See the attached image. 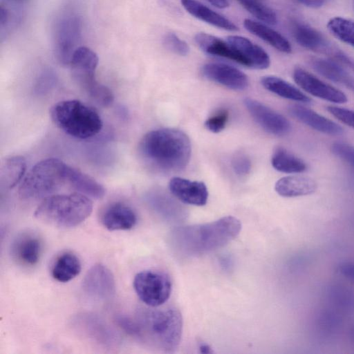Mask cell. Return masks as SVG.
<instances>
[{"mask_svg": "<svg viewBox=\"0 0 354 354\" xmlns=\"http://www.w3.org/2000/svg\"><path fill=\"white\" fill-rule=\"evenodd\" d=\"M245 28L260 38L273 48L284 53H290L292 48L289 41L279 32L264 24L245 19L243 21Z\"/></svg>", "mask_w": 354, "mask_h": 354, "instance_id": "603a6c76", "label": "cell"}, {"mask_svg": "<svg viewBox=\"0 0 354 354\" xmlns=\"http://www.w3.org/2000/svg\"><path fill=\"white\" fill-rule=\"evenodd\" d=\"M68 186L90 198L100 199L105 194L104 187L93 178L71 166Z\"/></svg>", "mask_w": 354, "mask_h": 354, "instance_id": "cb8c5ba5", "label": "cell"}, {"mask_svg": "<svg viewBox=\"0 0 354 354\" xmlns=\"http://www.w3.org/2000/svg\"><path fill=\"white\" fill-rule=\"evenodd\" d=\"M228 118L229 113L227 110L219 111L205 121V126L213 133H219L225 129Z\"/></svg>", "mask_w": 354, "mask_h": 354, "instance_id": "8d00e7d4", "label": "cell"}, {"mask_svg": "<svg viewBox=\"0 0 354 354\" xmlns=\"http://www.w3.org/2000/svg\"><path fill=\"white\" fill-rule=\"evenodd\" d=\"M171 193L180 201L196 206L206 204L208 191L204 183L174 177L169 183Z\"/></svg>", "mask_w": 354, "mask_h": 354, "instance_id": "5bb4252c", "label": "cell"}, {"mask_svg": "<svg viewBox=\"0 0 354 354\" xmlns=\"http://www.w3.org/2000/svg\"><path fill=\"white\" fill-rule=\"evenodd\" d=\"M83 328L85 333L101 343H110L113 338L112 331L101 320L86 315L83 316Z\"/></svg>", "mask_w": 354, "mask_h": 354, "instance_id": "d6a6232c", "label": "cell"}, {"mask_svg": "<svg viewBox=\"0 0 354 354\" xmlns=\"http://www.w3.org/2000/svg\"><path fill=\"white\" fill-rule=\"evenodd\" d=\"M241 230L240 221L227 216L208 223L176 227L171 233V241L181 254L196 257L225 246Z\"/></svg>", "mask_w": 354, "mask_h": 354, "instance_id": "6da1fadb", "label": "cell"}, {"mask_svg": "<svg viewBox=\"0 0 354 354\" xmlns=\"http://www.w3.org/2000/svg\"><path fill=\"white\" fill-rule=\"evenodd\" d=\"M26 161L21 156L4 158L0 167V183L2 187L14 188L25 176Z\"/></svg>", "mask_w": 354, "mask_h": 354, "instance_id": "d4e9b609", "label": "cell"}, {"mask_svg": "<svg viewBox=\"0 0 354 354\" xmlns=\"http://www.w3.org/2000/svg\"><path fill=\"white\" fill-rule=\"evenodd\" d=\"M214 6L223 9L229 7V2L227 0H207Z\"/></svg>", "mask_w": 354, "mask_h": 354, "instance_id": "ee69618b", "label": "cell"}, {"mask_svg": "<svg viewBox=\"0 0 354 354\" xmlns=\"http://www.w3.org/2000/svg\"><path fill=\"white\" fill-rule=\"evenodd\" d=\"M118 325L128 334L138 337L139 328L138 324L131 318L123 315H118L115 318Z\"/></svg>", "mask_w": 354, "mask_h": 354, "instance_id": "ab89813d", "label": "cell"}, {"mask_svg": "<svg viewBox=\"0 0 354 354\" xmlns=\"http://www.w3.org/2000/svg\"><path fill=\"white\" fill-rule=\"evenodd\" d=\"M163 45L169 51L180 56H186L189 53L188 44L174 32H168L165 35Z\"/></svg>", "mask_w": 354, "mask_h": 354, "instance_id": "e575fe53", "label": "cell"}, {"mask_svg": "<svg viewBox=\"0 0 354 354\" xmlns=\"http://www.w3.org/2000/svg\"><path fill=\"white\" fill-rule=\"evenodd\" d=\"M138 148L148 165L164 172L182 170L188 164L191 156L188 136L175 129L149 131L141 139Z\"/></svg>", "mask_w": 354, "mask_h": 354, "instance_id": "7a4b0ae2", "label": "cell"}, {"mask_svg": "<svg viewBox=\"0 0 354 354\" xmlns=\"http://www.w3.org/2000/svg\"><path fill=\"white\" fill-rule=\"evenodd\" d=\"M92 210L91 198L81 193L55 194L42 200L35 209V216L53 227L71 228L85 221Z\"/></svg>", "mask_w": 354, "mask_h": 354, "instance_id": "277c9868", "label": "cell"}, {"mask_svg": "<svg viewBox=\"0 0 354 354\" xmlns=\"http://www.w3.org/2000/svg\"><path fill=\"white\" fill-rule=\"evenodd\" d=\"M244 104L253 119L266 131L284 136L291 130V124L286 118L260 102L247 97Z\"/></svg>", "mask_w": 354, "mask_h": 354, "instance_id": "30bf717a", "label": "cell"}, {"mask_svg": "<svg viewBox=\"0 0 354 354\" xmlns=\"http://www.w3.org/2000/svg\"><path fill=\"white\" fill-rule=\"evenodd\" d=\"M327 28L337 39L354 47V21L335 17L328 21Z\"/></svg>", "mask_w": 354, "mask_h": 354, "instance_id": "1f68e13d", "label": "cell"}, {"mask_svg": "<svg viewBox=\"0 0 354 354\" xmlns=\"http://www.w3.org/2000/svg\"><path fill=\"white\" fill-rule=\"evenodd\" d=\"M262 86L268 91L286 99L308 103L311 99L297 87L286 80L272 75L264 76L261 80Z\"/></svg>", "mask_w": 354, "mask_h": 354, "instance_id": "484cf974", "label": "cell"}, {"mask_svg": "<svg viewBox=\"0 0 354 354\" xmlns=\"http://www.w3.org/2000/svg\"><path fill=\"white\" fill-rule=\"evenodd\" d=\"M331 151L354 168V147L344 142H335L331 145Z\"/></svg>", "mask_w": 354, "mask_h": 354, "instance_id": "d590c367", "label": "cell"}, {"mask_svg": "<svg viewBox=\"0 0 354 354\" xmlns=\"http://www.w3.org/2000/svg\"><path fill=\"white\" fill-rule=\"evenodd\" d=\"M82 288L88 297L97 301L111 299L115 293V281L111 271L105 266H93L85 274Z\"/></svg>", "mask_w": 354, "mask_h": 354, "instance_id": "9c48e42d", "label": "cell"}, {"mask_svg": "<svg viewBox=\"0 0 354 354\" xmlns=\"http://www.w3.org/2000/svg\"><path fill=\"white\" fill-rule=\"evenodd\" d=\"M97 55L91 48L80 46L73 55L70 63L71 75L76 83L95 77V73L98 65Z\"/></svg>", "mask_w": 354, "mask_h": 354, "instance_id": "ac0fdd59", "label": "cell"}, {"mask_svg": "<svg viewBox=\"0 0 354 354\" xmlns=\"http://www.w3.org/2000/svg\"><path fill=\"white\" fill-rule=\"evenodd\" d=\"M291 28L293 37L300 46L313 50H321L326 46V41L323 36L309 26L294 22Z\"/></svg>", "mask_w": 354, "mask_h": 354, "instance_id": "f546056e", "label": "cell"}, {"mask_svg": "<svg viewBox=\"0 0 354 354\" xmlns=\"http://www.w3.org/2000/svg\"><path fill=\"white\" fill-rule=\"evenodd\" d=\"M330 308L342 314L354 312V292L341 284L330 286L326 291Z\"/></svg>", "mask_w": 354, "mask_h": 354, "instance_id": "83f0119b", "label": "cell"}, {"mask_svg": "<svg viewBox=\"0 0 354 354\" xmlns=\"http://www.w3.org/2000/svg\"><path fill=\"white\" fill-rule=\"evenodd\" d=\"M136 221V214L132 208L120 202L109 205L101 216L102 225L110 231L130 230Z\"/></svg>", "mask_w": 354, "mask_h": 354, "instance_id": "e0dca14e", "label": "cell"}, {"mask_svg": "<svg viewBox=\"0 0 354 354\" xmlns=\"http://www.w3.org/2000/svg\"><path fill=\"white\" fill-rule=\"evenodd\" d=\"M337 270L341 275L354 282V263L342 262Z\"/></svg>", "mask_w": 354, "mask_h": 354, "instance_id": "60d3db41", "label": "cell"}, {"mask_svg": "<svg viewBox=\"0 0 354 354\" xmlns=\"http://www.w3.org/2000/svg\"><path fill=\"white\" fill-rule=\"evenodd\" d=\"M348 337L351 342L354 345V323L349 328Z\"/></svg>", "mask_w": 354, "mask_h": 354, "instance_id": "f6af8a7d", "label": "cell"}, {"mask_svg": "<svg viewBox=\"0 0 354 354\" xmlns=\"http://www.w3.org/2000/svg\"><path fill=\"white\" fill-rule=\"evenodd\" d=\"M311 64L315 70L324 77L354 91V80L337 63L324 59H314Z\"/></svg>", "mask_w": 354, "mask_h": 354, "instance_id": "4dcf8cb0", "label": "cell"}, {"mask_svg": "<svg viewBox=\"0 0 354 354\" xmlns=\"http://www.w3.org/2000/svg\"><path fill=\"white\" fill-rule=\"evenodd\" d=\"M232 167L237 175L245 176L250 171L251 161L245 155L238 154L233 158Z\"/></svg>", "mask_w": 354, "mask_h": 354, "instance_id": "f35d334b", "label": "cell"}, {"mask_svg": "<svg viewBox=\"0 0 354 354\" xmlns=\"http://www.w3.org/2000/svg\"><path fill=\"white\" fill-rule=\"evenodd\" d=\"M202 73L207 79L232 90L242 91L249 84L243 72L223 63L206 64L202 67Z\"/></svg>", "mask_w": 354, "mask_h": 354, "instance_id": "7c38bea8", "label": "cell"}, {"mask_svg": "<svg viewBox=\"0 0 354 354\" xmlns=\"http://www.w3.org/2000/svg\"><path fill=\"white\" fill-rule=\"evenodd\" d=\"M9 11L3 6L0 7V26L1 28L5 26L9 21Z\"/></svg>", "mask_w": 354, "mask_h": 354, "instance_id": "b9f144b4", "label": "cell"}, {"mask_svg": "<svg viewBox=\"0 0 354 354\" xmlns=\"http://www.w3.org/2000/svg\"><path fill=\"white\" fill-rule=\"evenodd\" d=\"M81 268L78 257L71 252H66L56 259L51 269V274L56 281L66 283L79 275Z\"/></svg>", "mask_w": 354, "mask_h": 354, "instance_id": "4316f807", "label": "cell"}, {"mask_svg": "<svg viewBox=\"0 0 354 354\" xmlns=\"http://www.w3.org/2000/svg\"><path fill=\"white\" fill-rule=\"evenodd\" d=\"M136 321L139 328L138 338L165 352L178 348L183 331V319L174 306L158 309H144Z\"/></svg>", "mask_w": 354, "mask_h": 354, "instance_id": "3957f363", "label": "cell"}, {"mask_svg": "<svg viewBox=\"0 0 354 354\" xmlns=\"http://www.w3.org/2000/svg\"><path fill=\"white\" fill-rule=\"evenodd\" d=\"M41 248V241L38 236L32 233H24L13 242L11 252L19 264L31 267L38 263Z\"/></svg>", "mask_w": 354, "mask_h": 354, "instance_id": "2e32d148", "label": "cell"}, {"mask_svg": "<svg viewBox=\"0 0 354 354\" xmlns=\"http://www.w3.org/2000/svg\"><path fill=\"white\" fill-rule=\"evenodd\" d=\"M71 166L55 158L37 162L25 175L19 187L22 199H39L55 194L64 185L68 186Z\"/></svg>", "mask_w": 354, "mask_h": 354, "instance_id": "8992f818", "label": "cell"}, {"mask_svg": "<svg viewBox=\"0 0 354 354\" xmlns=\"http://www.w3.org/2000/svg\"><path fill=\"white\" fill-rule=\"evenodd\" d=\"M271 163L276 170L286 174H299L307 169V165L303 160L283 147L275 149L271 158Z\"/></svg>", "mask_w": 354, "mask_h": 354, "instance_id": "f1b7e54d", "label": "cell"}, {"mask_svg": "<svg viewBox=\"0 0 354 354\" xmlns=\"http://www.w3.org/2000/svg\"><path fill=\"white\" fill-rule=\"evenodd\" d=\"M317 188L316 181L308 176L292 175L278 180L274 185L276 192L283 197H298L310 195Z\"/></svg>", "mask_w": 354, "mask_h": 354, "instance_id": "d6986e66", "label": "cell"}, {"mask_svg": "<svg viewBox=\"0 0 354 354\" xmlns=\"http://www.w3.org/2000/svg\"><path fill=\"white\" fill-rule=\"evenodd\" d=\"M183 8L191 15L215 27L228 31L239 30L232 21L196 0H180Z\"/></svg>", "mask_w": 354, "mask_h": 354, "instance_id": "ffe728a7", "label": "cell"}, {"mask_svg": "<svg viewBox=\"0 0 354 354\" xmlns=\"http://www.w3.org/2000/svg\"><path fill=\"white\" fill-rule=\"evenodd\" d=\"M248 12L257 19L269 25H275L277 17L275 12L258 0H237Z\"/></svg>", "mask_w": 354, "mask_h": 354, "instance_id": "836d02e7", "label": "cell"}, {"mask_svg": "<svg viewBox=\"0 0 354 354\" xmlns=\"http://www.w3.org/2000/svg\"><path fill=\"white\" fill-rule=\"evenodd\" d=\"M296 1L304 6L312 7V8H318L322 6L324 0H294Z\"/></svg>", "mask_w": 354, "mask_h": 354, "instance_id": "7bdbcfd3", "label": "cell"}, {"mask_svg": "<svg viewBox=\"0 0 354 354\" xmlns=\"http://www.w3.org/2000/svg\"><path fill=\"white\" fill-rule=\"evenodd\" d=\"M82 21L74 14L62 17L56 23L53 32V51L57 62L69 66L73 55L80 47Z\"/></svg>", "mask_w": 354, "mask_h": 354, "instance_id": "52a82bcc", "label": "cell"}, {"mask_svg": "<svg viewBox=\"0 0 354 354\" xmlns=\"http://www.w3.org/2000/svg\"><path fill=\"white\" fill-rule=\"evenodd\" d=\"M293 79L300 88L311 95L336 104H344L348 101L343 91L300 67L295 68Z\"/></svg>", "mask_w": 354, "mask_h": 354, "instance_id": "8fae6325", "label": "cell"}, {"mask_svg": "<svg viewBox=\"0 0 354 354\" xmlns=\"http://www.w3.org/2000/svg\"><path fill=\"white\" fill-rule=\"evenodd\" d=\"M133 285L139 299L152 308L164 304L171 292V282L169 276L159 271L143 270L137 273Z\"/></svg>", "mask_w": 354, "mask_h": 354, "instance_id": "ba28073f", "label": "cell"}, {"mask_svg": "<svg viewBox=\"0 0 354 354\" xmlns=\"http://www.w3.org/2000/svg\"><path fill=\"white\" fill-rule=\"evenodd\" d=\"M227 41L241 56L243 66L256 69L269 67L270 59L268 54L249 39L239 35H230L227 37Z\"/></svg>", "mask_w": 354, "mask_h": 354, "instance_id": "4fadbf2b", "label": "cell"}, {"mask_svg": "<svg viewBox=\"0 0 354 354\" xmlns=\"http://www.w3.org/2000/svg\"><path fill=\"white\" fill-rule=\"evenodd\" d=\"M326 109L342 123L354 129V111L336 106H328Z\"/></svg>", "mask_w": 354, "mask_h": 354, "instance_id": "74e56055", "label": "cell"}, {"mask_svg": "<svg viewBox=\"0 0 354 354\" xmlns=\"http://www.w3.org/2000/svg\"><path fill=\"white\" fill-rule=\"evenodd\" d=\"M53 122L66 134L85 140L97 135L103 127L98 113L79 100H64L50 109Z\"/></svg>", "mask_w": 354, "mask_h": 354, "instance_id": "5b68a950", "label": "cell"}, {"mask_svg": "<svg viewBox=\"0 0 354 354\" xmlns=\"http://www.w3.org/2000/svg\"><path fill=\"white\" fill-rule=\"evenodd\" d=\"M196 43L205 53L225 57L243 65V60L238 53L227 41L206 32H198L194 37Z\"/></svg>", "mask_w": 354, "mask_h": 354, "instance_id": "44dd1931", "label": "cell"}, {"mask_svg": "<svg viewBox=\"0 0 354 354\" xmlns=\"http://www.w3.org/2000/svg\"><path fill=\"white\" fill-rule=\"evenodd\" d=\"M342 324L340 313L330 307L322 309L314 322L315 335L321 341H330L338 335Z\"/></svg>", "mask_w": 354, "mask_h": 354, "instance_id": "7402d4cb", "label": "cell"}, {"mask_svg": "<svg viewBox=\"0 0 354 354\" xmlns=\"http://www.w3.org/2000/svg\"><path fill=\"white\" fill-rule=\"evenodd\" d=\"M288 112L296 120L317 131L330 136L344 133L340 125L304 106L292 104L288 107Z\"/></svg>", "mask_w": 354, "mask_h": 354, "instance_id": "9a60e30c", "label": "cell"}]
</instances>
